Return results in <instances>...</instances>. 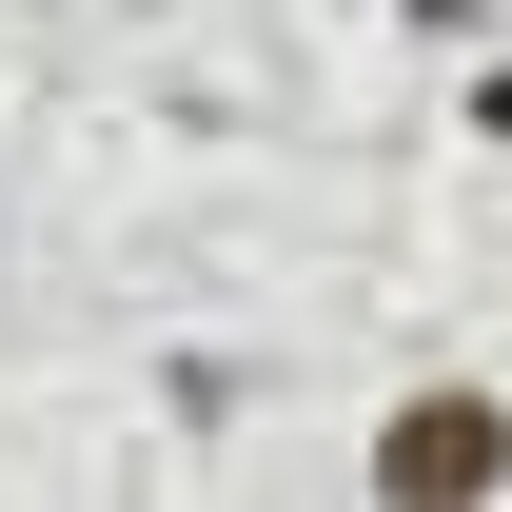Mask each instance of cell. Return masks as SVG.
I'll use <instances>...</instances> for the list:
<instances>
[{
	"mask_svg": "<svg viewBox=\"0 0 512 512\" xmlns=\"http://www.w3.org/2000/svg\"><path fill=\"white\" fill-rule=\"evenodd\" d=\"M375 493L394 512H493L512 493V394H394L375 414Z\"/></svg>",
	"mask_w": 512,
	"mask_h": 512,
	"instance_id": "1",
	"label": "cell"
},
{
	"mask_svg": "<svg viewBox=\"0 0 512 512\" xmlns=\"http://www.w3.org/2000/svg\"><path fill=\"white\" fill-rule=\"evenodd\" d=\"M394 20H414V40H493V0H394Z\"/></svg>",
	"mask_w": 512,
	"mask_h": 512,
	"instance_id": "2",
	"label": "cell"
}]
</instances>
